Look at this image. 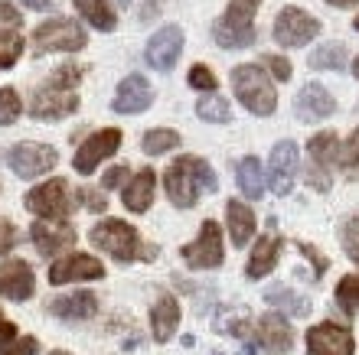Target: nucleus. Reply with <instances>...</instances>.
I'll return each instance as SVG.
<instances>
[{"instance_id":"nucleus-43","label":"nucleus","mask_w":359,"mask_h":355,"mask_svg":"<svg viewBox=\"0 0 359 355\" xmlns=\"http://www.w3.org/2000/svg\"><path fill=\"white\" fill-rule=\"evenodd\" d=\"M13 244H17V228H13V222L0 218V254H7Z\"/></svg>"},{"instance_id":"nucleus-18","label":"nucleus","mask_w":359,"mask_h":355,"mask_svg":"<svg viewBox=\"0 0 359 355\" xmlns=\"http://www.w3.org/2000/svg\"><path fill=\"white\" fill-rule=\"evenodd\" d=\"M255 346H262L268 355H284L294 349V333L291 326L284 323V316L278 313H268V316L258 319L255 326Z\"/></svg>"},{"instance_id":"nucleus-10","label":"nucleus","mask_w":359,"mask_h":355,"mask_svg":"<svg viewBox=\"0 0 359 355\" xmlns=\"http://www.w3.org/2000/svg\"><path fill=\"white\" fill-rule=\"evenodd\" d=\"M27 209L39 218H66L72 212V196H69L66 179H49L27 193Z\"/></svg>"},{"instance_id":"nucleus-30","label":"nucleus","mask_w":359,"mask_h":355,"mask_svg":"<svg viewBox=\"0 0 359 355\" xmlns=\"http://www.w3.org/2000/svg\"><path fill=\"white\" fill-rule=\"evenodd\" d=\"M144 153L147 157H161V153H167V150H177L180 147V134L170 131V127H157V131H147L141 141Z\"/></svg>"},{"instance_id":"nucleus-37","label":"nucleus","mask_w":359,"mask_h":355,"mask_svg":"<svg viewBox=\"0 0 359 355\" xmlns=\"http://www.w3.org/2000/svg\"><path fill=\"white\" fill-rule=\"evenodd\" d=\"M340 167L350 173L353 179H359V131L353 134L350 141H346V147H343L340 153Z\"/></svg>"},{"instance_id":"nucleus-4","label":"nucleus","mask_w":359,"mask_h":355,"mask_svg":"<svg viewBox=\"0 0 359 355\" xmlns=\"http://www.w3.org/2000/svg\"><path fill=\"white\" fill-rule=\"evenodd\" d=\"M232 88H236L238 102L245 104L252 114H258V118H268L278 108V95H274V85L265 75V69L258 66L232 69Z\"/></svg>"},{"instance_id":"nucleus-3","label":"nucleus","mask_w":359,"mask_h":355,"mask_svg":"<svg viewBox=\"0 0 359 355\" xmlns=\"http://www.w3.org/2000/svg\"><path fill=\"white\" fill-rule=\"evenodd\" d=\"M258 0H232L226 17L212 23V39L222 49H245L255 43Z\"/></svg>"},{"instance_id":"nucleus-8","label":"nucleus","mask_w":359,"mask_h":355,"mask_svg":"<svg viewBox=\"0 0 359 355\" xmlns=\"http://www.w3.org/2000/svg\"><path fill=\"white\" fill-rule=\"evenodd\" d=\"M7 163H10V169H13L17 176L36 179V176H43V173H49V169L56 167V163H59V153H56V147H49V144L27 141V144L10 147Z\"/></svg>"},{"instance_id":"nucleus-25","label":"nucleus","mask_w":359,"mask_h":355,"mask_svg":"<svg viewBox=\"0 0 359 355\" xmlns=\"http://www.w3.org/2000/svg\"><path fill=\"white\" fill-rule=\"evenodd\" d=\"M177 326H180V303H177V297L163 293V297L154 303V309H151L154 339H157V342H170L173 333H177Z\"/></svg>"},{"instance_id":"nucleus-20","label":"nucleus","mask_w":359,"mask_h":355,"mask_svg":"<svg viewBox=\"0 0 359 355\" xmlns=\"http://www.w3.org/2000/svg\"><path fill=\"white\" fill-rule=\"evenodd\" d=\"M294 111H297V118L307 124L313 121H323V118H330L333 111H337V102H333V95L323 88V85L311 82L304 85L301 95H297V102H294Z\"/></svg>"},{"instance_id":"nucleus-34","label":"nucleus","mask_w":359,"mask_h":355,"mask_svg":"<svg viewBox=\"0 0 359 355\" xmlns=\"http://www.w3.org/2000/svg\"><path fill=\"white\" fill-rule=\"evenodd\" d=\"M23 53V39L13 29H0V69H10Z\"/></svg>"},{"instance_id":"nucleus-15","label":"nucleus","mask_w":359,"mask_h":355,"mask_svg":"<svg viewBox=\"0 0 359 355\" xmlns=\"http://www.w3.org/2000/svg\"><path fill=\"white\" fill-rule=\"evenodd\" d=\"M356 339L346 326L337 323H317L307 333V355H353Z\"/></svg>"},{"instance_id":"nucleus-22","label":"nucleus","mask_w":359,"mask_h":355,"mask_svg":"<svg viewBox=\"0 0 359 355\" xmlns=\"http://www.w3.org/2000/svg\"><path fill=\"white\" fill-rule=\"evenodd\" d=\"M49 313L59 319H69V323H79V319H92L98 313V297L92 290H76V293H66V297L49 300Z\"/></svg>"},{"instance_id":"nucleus-31","label":"nucleus","mask_w":359,"mask_h":355,"mask_svg":"<svg viewBox=\"0 0 359 355\" xmlns=\"http://www.w3.org/2000/svg\"><path fill=\"white\" fill-rule=\"evenodd\" d=\"M333 300H337V307H340L346 316H356L359 313V274H346V277L337 284Z\"/></svg>"},{"instance_id":"nucleus-19","label":"nucleus","mask_w":359,"mask_h":355,"mask_svg":"<svg viewBox=\"0 0 359 355\" xmlns=\"http://www.w3.org/2000/svg\"><path fill=\"white\" fill-rule=\"evenodd\" d=\"M180 49H183V33H180V27H163L161 33H154L151 43H147V62H151L154 69H161V72H170L173 66H177L180 59Z\"/></svg>"},{"instance_id":"nucleus-2","label":"nucleus","mask_w":359,"mask_h":355,"mask_svg":"<svg viewBox=\"0 0 359 355\" xmlns=\"http://www.w3.org/2000/svg\"><path fill=\"white\" fill-rule=\"evenodd\" d=\"M88 238H92L95 248H102L104 254H111L114 261H121V264H131V261H137V258H144V261H154V258H157V248H154V244H144L137 228L121 222V218H102V222L88 232Z\"/></svg>"},{"instance_id":"nucleus-21","label":"nucleus","mask_w":359,"mask_h":355,"mask_svg":"<svg viewBox=\"0 0 359 355\" xmlns=\"http://www.w3.org/2000/svg\"><path fill=\"white\" fill-rule=\"evenodd\" d=\"M154 102V92L144 75H128L121 85H118V95H114V111L118 114H141L147 111Z\"/></svg>"},{"instance_id":"nucleus-45","label":"nucleus","mask_w":359,"mask_h":355,"mask_svg":"<svg viewBox=\"0 0 359 355\" xmlns=\"http://www.w3.org/2000/svg\"><path fill=\"white\" fill-rule=\"evenodd\" d=\"M39 352V342L33 336L27 339H20V342H13V349H7V352H0V355H36Z\"/></svg>"},{"instance_id":"nucleus-40","label":"nucleus","mask_w":359,"mask_h":355,"mask_svg":"<svg viewBox=\"0 0 359 355\" xmlns=\"http://www.w3.org/2000/svg\"><path fill=\"white\" fill-rule=\"evenodd\" d=\"M79 78H82V72H79L76 66H62V69H56V75H53L49 82L59 85V88H76Z\"/></svg>"},{"instance_id":"nucleus-13","label":"nucleus","mask_w":359,"mask_h":355,"mask_svg":"<svg viewBox=\"0 0 359 355\" xmlns=\"http://www.w3.org/2000/svg\"><path fill=\"white\" fill-rule=\"evenodd\" d=\"M29 238L36 244V251L46 258L76 248V228L66 218H39L36 225H29Z\"/></svg>"},{"instance_id":"nucleus-12","label":"nucleus","mask_w":359,"mask_h":355,"mask_svg":"<svg viewBox=\"0 0 359 355\" xmlns=\"http://www.w3.org/2000/svg\"><path fill=\"white\" fill-rule=\"evenodd\" d=\"M118 147H121V131H118V127H104V131L92 134V137H88V141L76 150L72 167H76V173L88 176V173H95V167H98L102 160L114 157V153H118Z\"/></svg>"},{"instance_id":"nucleus-48","label":"nucleus","mask_w":359,"mask_h":355,"mask_svg":"<svg viewBox=\"0 0 359 355\" xmlns=\"http://www.w3.org/2000/svg\"><path fill=\"white\" fill-rule=\"evenodd\" d=\"M23 7H29V10H46L49 7V0H20Z\"/></svg>"},{"instance_id":"nucleus-5","label":"nucleus","mask_w":359,"mask_h":355,"mask_svg":"<svg viewBox=\"0 0 359 355\" xmlns=\"http://www.w3.org/2000/svg\"><path fill=\"white\" fill-rule=\"evenodd\" d=\"M86 46V33L76 20L56 17L49 23H39L36 33H33V53L43 56V53H76V49Z\"/></svg>"},{"instance_id":"nucleus-35","label":"nucleus","mask_w":359,"mask_h":355,"mask_svg":"<svg viewBox=\"0 0 359 355\" xmlns=\"http://www.w3.org/2000/svg\"><path fill=\"white\" fill-rule=\"evenodd\" d=\"M340 242H343V251H346V258H350V261L359 267V215H353V218H346V222H343Z\"/></svg>"},{"instance_id":"nucleus-1","label":"nucleus","mask_w":359,"mask_h":355,"mask_svg":"<svg viewBox=\"0 0 359 355\" xmlns=\"http://www.w3.org/2000/svg\"><path fill=\"white\" fill-rule=\"evenodd\" d=\"M163 183H167V196H170V202L180 206V209H193L203 193H216V186H219L212 167L199 157L173 160L170 169H167V176H163Z\"/></svg>"},{"instance_id":"nucleus-16","label":"nucleus","mask_w":359,"mask_h":355,"mask_svg":"<svg viewBox=\"0 0 359 355\" xmlns=\"http://www.w3.org/2000/svg\"><path fill=\"white\" fill-rule=\"evenodd\" d=\"M294 173H297V144L294 141L274 144V150H271V176H268L274 196H287V193H291Z\"/></svg>"},{"instance_id":"nucleus-53","label":"nucleus","mask_w":359,"mask_h":355,"mask_svg":"<svg viewBox=\"0 0 359 355\" xmlns=\"http://www.w3.org/2000/svg\"><path fill=\"white\" fill-rule=\"evenodd\" d=\"M121 4H128V0H121Z\"/></svg>"},{"instance_id":"nucleus-44","label":"nucleus","mask_w":359,"mask_h":355,"mask_svg":"<svg viewBox=\"0 0 359 355\" xmlns=\"http://www.w3.org/2000/svg\"><path fill=\"white\" fill-rule=\"evenodd\" d=\"M13 342H17V326L0 313V352H4L7 346H13Z\"/></svg>"},{"instance_id":"nucleus-27","label":"nucleus","mask_w":359,"mask_h":355,"mask_svg":"<svg viewBox=\"0 0 359 355\" xmlns=\"http://www.w3.org/2000/svg\"><path fill=\"white\" fill-rule=\"evenodd\" d=\"M236 176H238V189H242L248 199H262V193H265V173H262V163H258L255 157L238 160Z\"/></svg>"},{"instance_id":"nucleus-52","label":"nucleus","mask_w":359,"mask_h":355,"mask_svg":"<svg viewBox=\"0 0 359 355\" xmlns=\"http://www.w3.org/2000/svg\"><path fill=\"white\" fill-rule=\"evenodd\" d=\"M356 29H359V17H356Z\"/></svg>"},{"instance_id":"nucleus-33","label":"nucleus","mask_w":359,"mask_h":355,"mask_svg":"<svg viewBox=\"0 0 359 355\" xmlns=\"http://www.w3.org/2000/svg\"><path fill=\"white\" fill-rule=\"evenodd\" d=\"M196 114L203 118V121H212V124H226L229 118H232L229 102H226V98H219V95H212V92H209L206 98H199Z\"/></svg>"},{"instance_id":"nucleus-28","label":"nucleus","mask_w":359,"mask_h":355,"mask_svg":"<svg viewBox=\"0 0 359 355\" xmlns=\"http://www.w3.org/2000/svg\"><path fill=\"white\" fill-rule=\"evenodd\" d=\"M265 300H268V307L284 309L287 316H307V313H311V300L301 297V293L291 287H271L265 293Z\"/></svg>"},{"instance_id":"nucleus-32","label":"nucleus","mask_w":359,"mask_h":355,"mask_svg":"<svg viewBox=\"0 0 359 355\" xmlns=\"http://www.w3.org/2000/svg\"><path fill=\"white\" fill-rule=\"evenodd\" d=\"M346 66V46L343 43H327L311 56V69H330V72H340Z\"/></svg>"},{"instance_id":"nucleus-41","label":"nucleus","mask_w":359,"mask_h":355,"mask_svg":"<svg viewBox=\"0 0 359 355\" xmlns=\"http://www.w3.org/2000/svg\"><path fill=\"white\" fill-rule=\"evenodd\" d=\"M76 199H82L86 202V209H92V212H104L108 209V202H104V193H98V189H79Z\"/></svg>"},{"instance_id":"nucleus-29","label":"nucleus","mask_w":359,"mask_h":355,"mask_svg":"<svg viewBox=\"0 0 359 355\" xmlns=\"http://www.w3.org/2000/svg\"><path fill=\"white\" fill-rule=\"evenodd\" d=\"M76 10L92 23L95 29H104V33L114 29V23H118L114 10L108 7V0H76Z\"/></svg>"},{"instance_id":"nucleus-26","label":"nucleus","mask_w":359,"mask_h":355,"mask_svg":"<svg viewBox=\"0 0 359 355\" xmlns=\"http://www.w3.org/2000/svg\"><path fill=\"white\" fill-rule=\"evenodd\" d=\"M226 222H229V235L236 248H245L248 238L255 235V212L245 202H229L226 206Z\"/></svg>"},{"instance_id":"nucleus-14","label":"nucleus","mask_w":359,"mask_h":355,"mask_svg":"<svg viewBox=\"0 0 359 355\" xmlns=\"http://www.w3.org/2000/svg\"><path fill=\"white\" fill-rule=\"evenodd\" d=\"M104 277V264L92 254H66L59 261L49 264V284H72V281H102Z\"/></svg>"},{"instance_id":"nucleus-24","label":"nucleus","mask_w":359,"mask_h":355,"mask_svg":"<svg viewBox=\"0 0 359 355\" xmlns=\"http://www.w3.org/2000/svg\"><path fill=\"white\" fill-rule=\"evenodd\" d=\"M154 186H157V176H154V169H141L137 176L124 186L121 199H124V209L134 215H144L147 209H151L154 202Z\"/></svg>"},{"instance_id":"nucleus-9","label":"nucleus","mask_w":359,"mask_h":355,"mask_svg":"<svg viewBox=\"0 0 359 355\" xmlns=\"http://www.w3.org/2000/svg\"><path fill=\"white\" fill-rule=\"evenodd\" d=\"M320 33V23L304 13L301 7H284L278 17H274V39L287 49H297V46H307L313 36Z\"/></svg>"},{"instance_id":"nucleus-7","label":"nucleus","mask_w":359,"mask_h":355,"mask_svg":"<svg viewBox=\"0 0 359 355\" xmlns=\"http://www.w3.org/2000/svg\"><path fill=\"white\" fill-rule=\"evenodd\" d=\"M337 153H340V141L337 134L323 131L317 137H311L307 144V186H313L317 193H327L330 189V173H333V163H337Z\"/></svg>"},{"instance_id":"nucleus-39","label":"nucleus","mask_w":359,"mask_h":355,"mask_svg":"<svg viewBox=\"0 0 359 355\" xmlns=\"http://www.w3.org/2000/svg\"><path fill=\"white\" fill-rule=\"evenodd\" d=\"M262 66L268 69V72L274 75V78H278V82H287V78H291V62H287V59H281V56H271V53H268V56H262Z\"/></svg>"},{"instance_id":"nucleus-50","label":"nucleus","mask_w":359,"mask_h":355,"mask_svg":"<svg viewBox=\"0 0 359 355\" xmlns=\"http://www.w3.org/2000/svg\"><path fill=\"white\" fill-rule=\"evenodd\" d=\"M353 75H356V78H359V56L353 59Z\"/></svg>"},{"instance_id":"nucleus-36","label":"nucleus","mask_w":359,"mask_h":355,"mask_svg":"<svg viewBox=\"0 0 359 355\" xmlns=\"http://www.w3.org/2000/svg\"><path fill=\"white\" fill-rule=\"evenodd\" d=\"M20 111H23L20 95L13 92V88H0V124H4V127H7V124H13L20 118Z\"/></svg>"},{"instance_id":"nucleus-23","label":"nucleus","mask_w":359,"mask_h":355,"mask_svg":"<svg viewBox=\"0 0 359 355\" xmlns=\"http://www.w3.org/2000/svg\"><path fill=\"white\" fill-rule=\"evenodd\" d=\"M281 248H284V242L274 232L265 235V238H258L255 251H252V258H248V264H245V274H248V277H252V281H262V277H268V274L278 267Z\"/></svg>"},{"instance_id":"nucleus-6","label":"nucleus","mask_w":359,"mask_h":355,"mask_svg":"<svg viewBox=\"0 0 359 355\" xmlns=\"http://www.w3.org/2000/svg\"><path fill=\"white\" fill-rule=\"evenodd\" d=\"M180 254H183L187 267H193V271H212V267H219L222 258H226V251H222V228H219V222H203L199 225L196 242L183 244Z\"/></svg>"},{"instance_id":"nucleus-46","label":"nucleus","mask_w":359,"mask_h":355,"mask_svg":"<svg viewBox=\"0 0 359 355\" xmlns=\"http://www.w3.org/2000/svg\"><path fill=\"white\" fill-rule=\"evenodd\" d=\"M20 23H23V17H20L17 10L10 7V4H0V27H7V29H20Z\"/></svg>"},{"instance_id":"nucleus-49","label":"nucleus","mask_w":359,"mask_h":355,"mask_svg":"<svg viewBox=\"0 0 359 355\" xmlns=\"http://www.w3.org/2000/svg\"><path fill=\"white\" fill-rule=\"evenodd\" d=\"M327 4H333V7H353L356 0H327Z\"/></svg>"},{"instance_id":"nucleus-17","label":"nucleus","mask_w":359,"mask_h":355,"mask_svg":"<svg viewBox=\"0 0 359 355\" xmlns=\"http://www.w3.org/2000/svg\"><path fill=\"white\" fill-rule=\"evenodd\" d=\"M33 290H36V277H33V267L27 261L0 264V297L23 303V300L33 297Z\"/></svg>"},{"instance_id":"nucleus-47","label":"nucleus","mask_w":359,"mask_h":355,"mask_svg":"<svg viewBox=\"0 0 359 355\" xmlns=\"http://www.w3.org/2000/svg\"><path fill=\"white\" fill-rule=\"evenodd\" d=\"M124 176H128V167H111L108 173H104V189H118L124 183Z\"/></svg>"},{"instance_id":"nucleus-38","label":"nucleus","mask_w":359,"mask_h":355,"mask_svg":"<svg viewBox=\"0 0 359 355\" xmlns=\"http://www.w3.org/2000/svg\"><path fill=\"white\" fill-rule=\"evenodd\" d=\"M189 85L196 92H216V75L209 72L206 66H193L189 69Z\"/></svg>"},{"instance_id":"nucleus-42","label":"nucleus","mask_w":359,"mask_h":355,"mask_svg":"<svg viewBox=\"0 0 359 355\" xmlns=\"http://www.w3.org/2000/svg\"><path fill=\"white\" fill-rule=\"evenodd\" d=\"M297 248L307 254V261H313V277H323V274H327V258H320V251L307 242H297Z\"/></svg>"},{"instance_id":"nucleus-51","label":"nucleus","mask_w":359,"mask_h":355,"mask_svg":"<svg viewBox=\"0 0 359 355\" xmlns=\"http://www.w3.org/2000/svg\"><path fill=\"white\" fill-rule=\"evenodd\" d=\"M49 355H69V352H62V349H56V352H49Z\"/></svg>"},{"instance_id":"nucleus-11","label":"nucleus","mask_w":359,"mask_h":355,"mask_svg":"<svg viewBox=\"0 0 359 355\" xmlns=\"http://www.w3.org/2000/svg\"><path fill=\"white\" fill-rule=\"evenodd\" d=\"M72 111H79V95L76 88H59L49 82L46 88H39L29 102V114L36 121H62Z\"/></svg>"}]
</instances>
